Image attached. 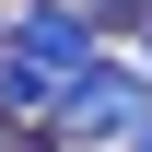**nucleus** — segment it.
I'll return each instance as SVG.
<instances>
[{
  "mask_svg": "<svg viewBox=\"0 0 152 152\" xmlns=\"http://www.w3.org/2000/svg\"><path fill=\"white\" fill-rule=\"evenodd\" d=\"M152 82L129 70V58H94V70H70L58 82V105H47V129L58 140H129V129H152Z\"/></svg>",
  "mask_w": 152,
  "mask_h": 152,
  "instance_id": "obj_1",
  "label": "nucleus"
},
{
  "mask_svg": "<svg viewBox=\"0 0 152 152\" xmlns=\"http://www.w3.org/2000/svg\"><path fill=\"white\" fill-rule=\"evenodd\" d=\"M0 58H23V70L70 82V70H94V58H105V35H94L82 12H47V0H23V12L0 23Z\"/></svg>",
  "mask_w": 152,
  "mask_h": 152,
  "instance_id": "obj_2",
  "label": "nucleus"
},
{
  "mask_svg": "<svg viewBox=\"0 0 152 152\" xmlns=\"http://www.w3.org/2000/svg\"><path fill=\"white\" fill-rule=\"evenodd\" d=\"M47 12H82V23L105 12V23H117V12H140V0H47Z\"/></svg>",
  "mask_w": 152,
  "mask_h": 152,
  "instance_id": "obj_3",
  "label": "nucleus"
},
{
  "mask_svg": "<svg viewBox=\"0 0 152 152\" xmlns=\"http://www.w3.org/2000/svg\"><path fill=\"white\" fill-rule=\"evenodd\" d=\"M129 70H140V82H152V35H140V58H129Z\"/></svg>",
  "mask_w": 152,
  "mask_h": 152,
  "instance_id": "obj_4",
  "label": "nucleus"
},
{
  "mask_svg": "<svg viewBox=\"0 0 152 152\" xmlns=\"http://www.w3.org/2000/svg\"><path fill=\"white\" fill-rule=\"evenodd\" d=\"M117 152H152V129H129V140H117Z\"/></svg>",
  "mask_w": 152,
  "mask_h": 152,
  "instance_id": "obj_5",
  "label": "nucleus"
}]
</instances>
